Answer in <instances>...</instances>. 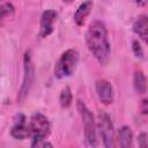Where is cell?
Returning a JSON list of instances; mask_svg holds the SVG:
<instances>
[{"label": "cell", "mask_w": 148, "mask_h": 148, "mask_svg": "<svg viewBox=\"0 0 148 148\" xmlns=\"http://www.w3.org/2000/svg\"><path fill=\"white\" fill-rule=\"evenodd\" d=\"M86 42L96 60L99 64L105 65L110 56V43L105 24L102 21H94L90 23L86 34Z\"/></svg>", "instance_id": "1"}, {"label": "cell", "mask_w": 148, "mask_h": 148, "mask_svg": "<svg viewBox=\"0 0 148 148\" xmlns=\"http://www.w3.org/2000/svg\"><path fill=\"white\" fill-rule=\"evenodd\" d=\"M77 61H79L77 51L74 49H68L61 54V57L57 61L54 67V76L58 79L71 76L75 71Z\"/></svg>", "instance_id": "2"}, {"label": "cell", "mask_w": 148, "mask_h": 148, "mask_svg": "<svg viewBox=\"0 0 148 148\" xmlns=\"http://www.w3.org/2000/svg\"><path fill=\"white\" fill-rule=\"evenodd\" d=\"M77 110L82 118V123L84 127V135H86L88 143L90 146H96V123H95L92 113L87 108V105L81 101H77Z\"/></svg>", "instance_id": "3"}, {"label": "cell", "mask_w": 148, "mask_h": 148, "mask_svg": "<svg viewBox=\"0 0 148 148\" xmlns=\"http://www.w3.org/2000/svg\"><path fill=\"white\" fill-rule=\"evenodd\" d=\"M28 125L30 130V136H32V139H44L50 133L49 119L42 113H34Z\"/></svg>", "instance_id": "4"}, {"label": "cell", "mask_w": 148, "mask_h": 148, "mask_svg": "<svg viewBox=\"0 0 148 148\" xmlns=\"http://www.w3.org/2000/svg\"><path fill=\"white\" fill-rule=\"evenodd\" d=\"M23 81H22V86L20 88L18 91V101L22 102L24 101V98L28 96L30 88L32 86V80H34V66H32V61H31V57H30V52L27 51L24 53V59H23Z\"/></svg>", "instance_id": "5"}, {"label": "cell", "mask_w": 148, "mask_h": 148, "mask_svg": "<svg viewBox=\"0 0 148 148\" xmlns=\"http://www.w3.org/2000/svg\"><path fill=\"white\" fill-rule=\"evenodd\" d=\"M97 127L99 130L103 145L105 147H113V124L111 121L110 116L106 112L104 111L98 112Z\"/></svg>", "instance_id": "6"}, {"label": "cell", "mask_w": 148, "mask_h": 148, "mask_svg": "<svg viewBox=\"0 0 148 148\" xmlns=\"http://www.w3.org/2000/svg\"><path fill=\"white\" fill-rule=\"evenodd\" d=\"M96 91L99 101L108 105L113 102V88L106 80H99L96 83Z\"/></svg>", "instance_id": "7"}, {"label": "cell", "mask_w": 148, "mask_h": 148, "mask_svg": "<svg viewBox=\"0 0 148 148\" xmlns=\"http://www.w3.org/2000/svg\"><path fill=\"white\" fill-rule=\"evenodd\" d=\"M10 134L13 138H15L17 140H23V139L30 136L29 125H27L24 116H22V114L17 116V118L15 119L14 125L10 130Z\"/></svg>", "instance_id": "8"}, {"label": "cell", "mask_w": 148, "mask_h": 148, "mask_svg": "<svg viewBox=\"0 0 148 148\" xmlns=\"http://www.w3.org/2000/svg\"><path fill=\"white\" fill-rule=\"evenodd\" d=\"M57 18V13L54 10H45L40 17V31L39 35L42 37H47L53 31V24Z\"/></svg>", "instance_id": "9"}, {"label": "cell", "mask_w": 148, "mask_h": 148, "mask_svg": "<svg viewBox=\"0 0 148 148\" xmlns=\"http://www.w3.org/2000/svg\"><path fill=\"white\" fill-rule=\"evenodd\" d=\"M133 31L148 44V16L147 15H140L134 24H133Z\"/></svg>", "instance_id": "10"}, {"label": "cell", "mask_w": 148, "mask_h": 148, "mask_svg": "<svg viewBox=\"0 0 148 148\" xmlns=\"http://www.w3.org/2000/svg\"><path fill=\"white\" fill-rule=\"evenodd\" d=\"M91 8H92V2L90 0L84 1L83 3H81L77 7V9H76V12L74 13V16H73V18H74V21L77 25H82L84 23V21L87 18V16L89 15Z\"/></svg>", "instance_id": "11"}, {"label": "cell", "mask_w": 148, "mask_h": 148, "mask_svg": "<svg viewBox=\"0 0 148 148\" xmlns=\"http://www.w3.org/2000/svg\"><path fill=\"white\" fill-rule=\"evenodd\" d=\"M118 139H119V145L121 147H125V148L131 147L132 140H133L132 130L128 126H123L118 132Z\"/></svg>", "instance_id": "12"}, {"label": "cell", "mask_w": 148, "mask_h": 148, "mask_svg": "<svg viewBox=\"0 0 148 148\" xmlns=\"http://www.w3.org/2000/svg\"><path fill=\"white\" fill-rule=\"evenodd\" d=\"M134 88L139 94H145L148 88V81L141 71H136L134 74Z\"/></svg>", "instance_id": "13"}, {"label": "cell", "mask_w": 148, "mask_h": 148, "mask_svg": "<svg viewBox=\"0 0 148 148\" xmlns=\"http://www.w3.org/2000/svg\"><path fill=\"white\" fill-rule=\"evenodd\" d=\"M59 102L61 108H68L72 103V92L69 87H65L61 92H60V97H59Z\"/></svg>", "instance_id": "14"}, {"label": "cell", "mask_w": 148, "mask_h": 148, "mask_svg": "<svg viewBox=\"0 0 148 148\" xmlns=\"http://www.w3.org/2000/svg\"><path fill=\"white\" fill-rule=\"evenodd\" d=\"M14 13V6L9 2H6V3H2L1 6V18L3 20L6 16H9Z\"/></svg>", "instance_id": "15"}, {"label": "cell", "mask_w": 148, "mask_h": 148, "mask_svg": "<svg viewBox=\"0 0 148 148\" xmlns=\"http://www.w3.org/2000/svg\"><path fill=\"white\" fill-rule=\"evenodd\" d=\"M132 45H133V51H134L135 56L139 57V58H142V57H143V51H142L141 45L139 44V42H138V40H133Z\"/></svg>", "instance_id": "16"}, {"label": "cell", "mask_w": 148, "mask_h": 148, "mask_svg": "<svg viewBox=\"0 0 148 148\" xmlns=\"http://www.w3.org/2000/svg\"><path fill=\"white\" fill-rule=\"evenodd\" d=\"M138 143L140 147H148V136L146 133H141L138 138Z\"/></svg>", "instance_id": "17"}, {"label": "cell", "mask_w": 148, "mask_h": 148, "mask_svg": "<svg viewBox=\"0 0 148 148\" xmlns=\"http://www.w3.org/2000/svg\"><path fill=\"white\" fill-rule=\"evenodd\" d=\"M140 112L143 114H148V99H142L140 103Z\"/></svg>", "instance_id": "18"}, {"label": "cell", "mask_w": 148, "mask_h": 148, "mask_svg": "<svg viewBox=\"0 0 148 148\" xmlns=\"http://www.w3.org/2000/svg\"><path fill=\"white\" fill-rule=\"evenodd\" d=\"M64 1H66V2H69V1H72V0H64Z\"/></svg>", "instance_id": "19"}]
</instances>
